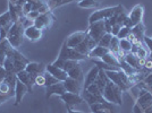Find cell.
I'll return each mask as SVG.
<instances>
[{
	"mask_svg": "<svg viewBox=\"0 0 152 113\" xmlns=\"http://www.w3.org/2000/svg\"><path fill=\"white\" fill-rule=\"evenodd\" d=\"M76 64H78V61H74V60H65V64H64V70L67 72L73 67H75Z\"/></svg>",
	"mask_w": 152,
	"mask_h": 113,
	"instance_id": "39",
	"label": "cell"
},
{
	"mask_svg": "<svg viewBox=\"0 0 152 113\" xmlns=\"http://www.w3.org/2000/svg\"><path fill=\"white\" fill-rule=\"evenodd\" d=\"M7 74H8V72L6 71V69H5V68H4V66L0 63V83L2 82L5 78H6Z\"/></svg>",
	"mask_w": 152,
	"mask_h": 113,
	"instance_id": "47",
	"label": "cell"
},
{
	"mask_svg": "<svg viewBox=\"0 0 152 113\" xmlns=\"http://www.w3.org/2000/svg\"><path fill=\"white\" fill-rule=\"evenodd\" d=\"M58 58H60V59H63V60H74V61H78V62H80V61H82V60L88 59L89 56H84V54H81V53L77 52L74 48H68L67 44L64 42Z\"/></svg>",
	"mask_w": 152,
	"mask_h": 113,
	"instance_id": "5",
	"label": "cell"
},
{
	"mask_svg": "<svg viewBox=\"0 0 152 113\" xmlns=\"http://www.w3.org/2000/svg\"><path fill=\"white\" fill-rule=\"evenodd\" d=\"M53 20H55L53 15L51 14V12H48V13L41 14L38 18L34 20V26H37L41 31H43L45 28L50 27L51 24L53 23Z\"/></svg>",
	"mask_w": 152,
	"mask_h": 113,
	"instance_id": "8",
	"label": "cell"
},
{
	"mask_svg": "<svg viewBox=\"0 0 152 113\" xmlns=\"http://www.w3.org/2000/svg\"><path fill=\"white\" fill-rule=\"evenodd\" d=\"M124 61L128 63L129 66H132L135 69L141 70L143 68V64H144L145 59H140L139 56H134L133 53H128V54H125Z\"/></svg>",
	"mask_w": 152,
	"mask_h": 113,
	"instance_id": "16",
	"label": "cell"
},
{
	"mask_svg": "<svg viewBox=\"0 0 152 113\" xmlns=\"http://www.w3.org/2000/svg\"><path fill=\"white\" fill-rule=\"evenodd\" d=\"M143 41H144L145 45L148 46L149 51H150V52H152V38H148V36H144V38H143Z\"/></svg>",
	"mask_w": 152,
	"mask_h": 113,
	"instance_id": "46",
	"label": "cell"
},
{
	"mask_svg": "<svg viewBox=\"0 0 152 113\" xmlns=\"http://www.w3.org/2000/svg\"><path fill=\"white\" fill-rule=\"evenodd\" d=\"M59 97L66 104V106L72 107V109H73V106H75L77 104H82L84 102V99L80 94H74V93H68V92H66L65 94L59 96Z\"/></svg>",
	"mask_w": 152,
	"mask_h": 113,
	"instance_id": "9",
	"label": "cell"
},
{
	"mask_svg": "<svg viewBox=\"0 0 152 113\" xmlns=\"http://www.w3.org/2000/svg\"><path fill=\"white\" fill-rule=\"evenodd\" d=\"M143 83H144V85L148 87V89L152 88V74H149V75L146 76L145 78H144V80H143Z\"/></svg>",
	"mask_w": 152,
	"mask_h": 113,
	"instance_id": "42",
	"label": "cell"
},
{
	"mask_svg": "<svg viewBox=\"0 0 152 113\" xmlns=\"http://www.w3.org/2000/svg\"><path fill=\"white\" fill-rule=\"evenodd\" d=\"M86 35H88L86 32H82V31L75 32V33L70 34L69 36H68V38L65 41V43L67 44L68 48H76L77 45H80L85 40Z\"/></svg>",
	"mask_w": 152,
	"mask_h": 113,
	"instance_id": "11",
	"label": "cell"
},
{
	"mask_svg": "<svg viewBox=\"0 0 152 113\" xmlns=\"http://www.w3.org/2000/svg\"><path fill=\"white\" fill-rule=\"evenodd\" d=\"M13 20H12V17H10V14L9 12L0 15V28H5V30H8L12 27L13 25Z\"/></svg>",
	"mask_w": 152,
	"mask_h": 113,
	"instance_id": "26",
	"label": "cell"
},
{
	"mask_svg": "<svg viewBox=\"0 0 152 113\" xmlns=\"http://www.w3.org/2000/svg\"><path fill=\"white\" fill-rule=\"evenodd\" d=\"M143 16H144V8H143V6L142 5H136L131 10V13L127 16L126 20L124 22V25L123 26H126V27L132 28L135 25L142 23Z\"/></svg>",
	"mask_w": 152,
	"mask_h": 113,
	"instance_id": "4",
	"label": "cell"
},
{
	"mask_svg": "<svg viewBox=\"0 0 152 113\" xmlns=\"http://www.w3.org/2000/svg\"><path fill=\"white\" fill-rule=\"evenodd\" d=\"M32 6V10H37L40 14H45L50 12V7L45 0H27Z\"/></svg>",
	"mask_w": 152,
	"mask_h": 113,
	"instance_id": "20",
	"label": "cell"
},
{
	"mask_svg": "<svg viewBox=\"0 0 152 113\" xmlns=\"http://www.w3.org/2000/svg\"><path fill=\"white\" fill-rule=\"evenodd\" d=\"M136 104L139 105L143 111L148 109L149 106H151L152 105V94L150 91H148L145 92L144 94L140 95L137 101H136Z\"/></svg>",
	"mask_w": 152,
	"mask_h": 113,
	"instance_id": "21",
	"label": "cell"
},
{
	"mask_svg": "<svg viewBox=\"0 0 152 113\" xmlns=\"http://www.w3.org/2000/svg\"><path fill=\"white\" fill-rule=\"evenodd\" d=\"M121 94H123V91L111 80L107 83L106 87L102 92V96L104 100L111 104H117V105H121V103H123Z\"/></svg>",
	"mask_w": 152,
	"mask_h": 113,
	"instance_id": "2",
	"label": "cell"
},
{
	"mask_svg": "<svg viewBox=\"0 0 152 113\" xmlns=\"http://www.w3.org/2000/svg\"><path fill=\"white\" fill-rule=\"evenodd\" d=\"M119 48L124 52H131L132 48H133V43L127 38H121L119 41Z\"/></svg>",
	"mask_w": 152,
	"mask_h": 113,
	"instance_id": "32",
	"label": "cell"
},
{
	"mask_svg": "<svg viewBox=\"0 0 152 113\" xmlns=\"http://www.w3.org/2000/svg\"><path fill=\"white\" fill-rule=\"evenodd\" d=\"M17 79L20 80L27 87L28 93L33 92V86L35 85V83H34V77L31 74H28L26 70H22L17 74Z\"/></svg>",
	"mask_w": 152,
	"mask_h": 113,
	"instance_id": "12",
	"label": "cell"
},
{
	"mask_svg": "<svg viewBox=\"0 0 152 113\" xmlns=\"http://www.w3.org/2000/svg\"></svg>",
	"mask_w": 152,
	"mask_h": 113,
	"instance_id": "59",
	"label": "cell"
},
{
	"mask_svg": "<svg viewBox=\"0 0 152 113\" xmlns=\"http://www.w3.org/2000/svg\"><path fill=\"white\" fill-rule=\"evenodd\" d=\"M111 38H113V34L110 33H106L102 38L99 41L98 45H101V46H104V48H108L109 49V45H110V42H111Z\"/></svg>",
	"mask_w": 152,
	"mask_h": 113,
	"instance_id": "33",
	"label": "cell"
},
{
	"mask_svg": "<svg viewBox=\"0 0 152 113\" xmlns=\"http://www.w3.org/2000/svg\"><path fill=\"white\" fill-rule=\"evenodd\" d=\"M24 36L27 38L30 41H39L41 36H42V31L38 28L37 26L32 25V26H28V27H26L25 31H24Z\"/></svg>",
	"mask_w": 152,
	"mask_h": 113,
	"instance_id": "17",
	"label": "cell"
},
{
	"mask_svg": "<svg viewBox=\"0 0 152 113\" xmlns=\"http://www.w3.org/2000/svg\"><path fill=\"white\" fill-rule=\"evenodd\" d=\"M55 67H58V68H60V69L64 70V64H65V60L63 59H60V58H57V60L55 61V62L52 63Z\"/></svg>",
	"mask_w": 152,
	"mask_h": 113,
	"instance_id": "45",
	"label": "cell"
},
{
	"mask_svg": "<svg viewBox=\"0 0 152 113\" xmlns=\"http://www.w3.org/2000/svg\"><path fill=\"white\" fill-rule=\"evenodd\" d=\"M75 1H77V2H81V1H83V0H75Z\"/></svg>",
	"mask_w": 152,
	"mask_h": 113,
	"instance_id": "55",
	"label": "cell"
},
{
	"mask_svg": "<svg viewBox=\"0 0 152 113\" xmlns=\"http://www.w3.org/2000/svg\"><path fill=\"white\" fill-rule=\"evenodd\" d=\"M40 15H41V14L39 13V12H37V10H32V12H30V13L27 14V15H26L25 17L27 19H30V20H32V22H34V20H35V19L38 18L39 16H40Z\"/></svg>",
	"mask_w": 152,
	"mask_h": 113,
	"instance_id": "40",
	"label": "cell"
},
{
	"mask_svg": "<svg viewBox=\"0 0 152 113\" xmlns=\"http://www.w3.org/2000/svg\"><path fill=\"white\" fill-rule=\"evenodd\" d=\"M88 35L90 38H92L96 43H99V41L102 38V36L107 33L106 28H104V20H99L96 23H93L89 26L88 28Z\"/></svg>",
	"mask_w": 152,
	"mask_h": 113,
	"instance_id": "6",
	"label": "cell"
},
{
	"mask_svg": "<svg viewBox=\"0 0 152 113\" xmlns=\"http://www.w3.org/2000/svg\"><path fill=\"white\" fill-rule=\"evenodd\" d=\"M142 69L146 70L148 72L152 70V60L150 59V58H149V59H145V61H144V64H143V68H142Z\"/></svg>",
	"mask_w": 152,
	"mask_h": 113,
	"instance_id": "41",
	"label": "cell"
},
{
	"mask_svg": "<svg viewBox=\"0 0 152 113\" xmlns=\"http://www.w3.org/2000/svg\"><path fill=\"white\" fill-rule=\"evenodd\" d=\"M121 25H119V24L113 25V28H111V34H113V36H117L119 31H121Z\"/></svg>",
	"mask_w": 152,
	"mask_h": 113,
	"instance_id": "44",
	"label": "cell"
},
{
	"mask_svg": "<svg viewBox=\"0 0 152 113\" xmlns=\"http://www.w3.org/2000/svg\"><path fill=\"white\" fill-rule=\"evenodd\" d=\"M0 100H2V101H5V100H4V99H2V97H1V95H0ZM5 102H6V101H5Z\"/></svg>",
	"mask_w": 152,
	"mask_h": 113,
	"instance_id": "56",
	"label": "cell"
},
{
	"mask_svg": "<svg viewBox=\"0 0 152 113\" xmlns=\"http://www.w3.org/2000/svg\"><path fill=\"white\" fill-rule=\"evenodd\" d=\"M74 49H75L77 52H80L81 54H84V56H89L90 53H91V49L89 48L88 43L85 42V40H84L80 45H77L76 48H74Z\"/></svg>",
	"mask_w": 152,
	"mask_h": 113,
	"instance_id": "31",
	"label": "cell"
},
{
	"mask_svg": "<svg viewBox=\"0 0 152 113\" xmlns=\"http://www.w3.org/2000/svg\"><path fill=\"white\" fill-rule=\"evenodd\" d=\"M116 9H117V6H115V7H107V8L99 9V10L94 12V13H93L92 15H91V16H90V18H89L90 25H91V24H93V23H96V22H99V20H104V19L110 18V17H111V16H113V15L115 14Z\"/></svg>",
	"mask_w": 152,
	"mask_h": 113,
	"instance_id": "7",
	"label": "cell"
},
{
	"mask_svg": "<svg viewBox=\"0 0 152 113\" xmlns=\"http://www.w3.org/2000/svg\"><path fill=\"white\" fill-rule=\"evenodd\" d=\"M143 112H144V111H143V110L135 103V105L133 106V113H143Z\"/></svg>",
	"mask_w": 152,
	"mask_h": 113,
	"instance_id": "48",
	"label": "cell"
},
{
	"mask_svg": "<svg viewBox=\"0 0 152 113\" xmlns=\"http://www.w3.org/2000/svg\"><path fill=\"white\" fill-rule=\"evenodd\" d=\"M45 71H48L49 74L53 76L56 79H58L59 82H64V80H66L67 79V72L65 71V70L60 69V68H58V67H55L53 64H47L45 66Z\"/></svg>",
	"mask_w": 152,
	"mask_h": 113,
	"instance_id": "15",
	"label": "cell"
},
{
	"mask_svg": "<svg viewBox=\"0 0 152 113\" xmlns=\"http://www.w3.org/2000/svg\"><path fill=\"white\" fill-rule=\"evenodd\" d=\"M63 84L65 88H66V92H68V93L80 94L83 89L82 82H80L77 79H74V78H70V77H67V79L64 80Z\"/></svg>",
	"mask_w": 152,
	"mask_h": 113,
	"instance_id": "10",
	"label": "cell"
},
{
	"mask_svg": "<svg viewBox=\"0 0 152 113\" xmlns=\"http://www.w3.org/2000/svg\"><path fill=\"white\" fill-rule=\"evenodd\" d=\"M2 103H5V101L0 100V105H1V104H2Z\"/></svg>",
	"mask_w": 152,
	"mask_h": 113,
	"instance_id": "53",
	"label": "cell"
},
{
	"mask_svg": "<svg viewBox=\"0 0 152 113\" xmlns=\"http://www.w3.org/2000/svg\"><path fill=\"white\" fill-rule=\"evenodd\" d=\"M85 91H88L89 93H91V94H94L96 95V96H102V92L99 89V87L95 85V84H92V85H90L89 87L86 88Z\"/></svg>",
	"mask_w": 152,
	"mask_h": 113,
	"instance_id": "37",
	"label": "cell"
},
{
	"mask_svg": "<svg viewBox=\"0 0 152 113\" xmlns=\"http://www.w3.org/2000/svg\"><path fill=\"white\" fill-rule=\"evenodd\" d=\"M47 88V92H45V97L49 99L53 95H57V96H61L66 93V88L64 86L63 82H59L57 84H53V85H50Z\"/></svg>",
	"mask_w": 152,
	"mask_h": 113,
	"instance_id": "13",
	"label": "cell"
},
{
	"mask_svg": "<svg viewBox=\"0 0 152 113\" xmlns=\"http://www.w3.org/2000/svg\"><path fill=\"white\" fill-rule=\"evenodd\" d=\"M94 1H96V2H99V1H101V0H94Z\"/></svg>",
	"mask_w": 152,
	"mask_h": 113,
	"instance_id": "57",
	"label": "cell"
},
{
	"mask_svg": "<svg viewBox=\"0 0 152 113\" xmlns=\"http://www.w3.org/2000/svg\"><path fill=\"white\" fill-rule=\"evenodd\" d=\"M113 111H114V110H101V111H98V112H95V113H114Z\"/></svg>",
	"mask_w": 152,
	"mask_h": 113,
	"instance_id": "50",
	"label": "cell"
},
{
	"mask_svg": "<svg viewBox=\"0 0 152 113\" xmlns=\"http://www.w3.org/2000/svg\"><path fill=\"white\" fill-rule=\"evenodd\" d=\"M99 72H100V68L96 67V66H94L92 69L90 70L89 72H88V75H86L85 80L83 83V89H86L90 85L94 84V82L96 80V78H98V76H99Z\"/></svg>",
	"mask_w": 152,
	"mask_h": 113,
	"instance_id": "19",
	"label": "cell"
},
{
	"mask_svg": "<svg viewBox=\"0 0 152 113\" xmlns=\"http://www.w3.org/2000/svg\"><path fill=\"white\" fill-rule=\"evenodd\" d=\"M83 99L84 101L88 102V104H94V103H102V102H106V100L103 99V96H96L94 94H91L88 91L83 89Z\"/></svg>",
	"mask_w": 152,
	"mask_h": 113,
	"instance_id": "24",
	"label": "cell"
},
{
	"mask_svg": "<svg viewBox=\"0 0 152 113\" xmlns=\"http://www.w3.org/2000/svg\"><path fill=\"white\" fill-rule=\"evenodd\" d=\"M25 70L28 72V74H31L33 77H35V76L40 75V74H43L45 71V66L43 63H39V62H28L27 63V66H26Z\"/></svg>",
	"mask_w": 152,
	"mask_h": 113,
	"instance_id": "18",
	"label": "cell"
},
{
	"mask_svg": "<svg viewBox=\"0 0 152 113\" xmlns=\"http://www.w3.org/2000/svg\"><path fill=\"white\" fill-rule=\"evenodd\" d=\"M150 59L152 60V52H150Z\"/></svg>",
	"mask_w": 152,
	"mask_h": 113,
	"instance_id": "54",
	"label": "cell"
},
{
	"mask_svg": "<svg viewBox=\"0 0 152 113\" xmlns=\"http://www.w3.org/2000/svg\"><path fill=\"white\" fill-rule=\"evenodd\" d=\"M67 75H68V77H70V78H74V79H77V80L82 82L83 71H82L81 66H80V64H76L75 67H73L72 69L67 71Z\"/></svg>",
	"mask_w": 152,
	"mask_h": 113,
	"instance_id": "28",
	"label": "cell"
},
{
	"mask_svg": "<svg viewBox=\"0 0 152 113\" xmlns=\"http://www.w3.org/2000/svg\"><path fill=\"white\" fill-rule=\"evenodd\" d=\"M34 83H35V85H38V86H45V75H43V74H40V75L35 76V77H34Z\"/></svg>",
	"mask_w": 152,
	"mask_h": 113,
	"instance_id": "38",
	"label": "cell"
},
{
	"mask_svg": "<svg viewBox=\"0 0 152 113\" xmlns=\"http://www.w3.org/2000/svg\"><path fill=\"white\" fill-rule=\"evenodd\" d=\"M6 58L12 60V62L14 64V72L15 74H18L19 71L25 70L27 63L30 62V60L26 56H23L18 51V49H15V48H12L9 50Z\"/></svg>",
	"mask_w": 152,
	"mask_h": 113,
	"instance_id": "3",
	"label": "cell"
},
{
	"mask_svg": "<svg viewBox=\"0 0 152 113\" xmlns=\"http://www.w3.org/2000/svg\"><path fill=\"white\" fill-rule=\"evenodd\" d=\"M143 113H152V105H151V106H149L148 109H145Z\"/></svg>",
	"mask_w": 152,
	"mask_h": 113,
	"instance_id": "51",
	"label": "cell"
},
{
	"mask_svg": "<svg viewBox=\"0 0 152 113\" xmlns=\"http://www.w3.org/2000/svg\"><path fill=\"white\" fill-rule=\"evenodd\" d=\"M24 31H25V27L23 25L22 18H19L18 22L14 23L13 25H12V27L9 28L8 34H7V40L9 41V43L12 44L13 48L18 49L19 46L23 44Z\"/></svg>",
	"mask_w": 152,
	"mask_h": 113,
	"instance_id": "1",
	"label": "cell"
},
{
	"mask_svg": "<svg viewBox=\"0 0 152 113\" xmlns=\"http://www.w3.org/2000/svg\"><path fill=\"white\" fill-rule=\"evenodd\" d=\"M149 91H150V92H151V94H152V88H150V89H149Z\"/></svg>",
	"mask_w": 152,
	"mask_h": 113,
	"instance_id": "58",
	"label": "cell"
},
{
	"mask_svg": "<svg viewBox=\"0 0 152 113\" xmlns=\"http://www.w3.org/2000/svg\"><path fill=\"white\" fill-rule=\"evenodd\" d=\"M61 2H63V0H49V7L50 8H57V7H59V6H63L61 5Z\"/></svg>",
	"mask_w": 152,
	"mask_h": 113,
	"instance_id": "43",
	"label": "cell"
},
{
	"mask_svg": "<svg viewBox=\"0 0 152 113\" xmlns=\"http://www.w3.org/2000/svg\"><path fill=\"white\" fill-rule=\"evenodd\" d=\"M119 68L121 70H123L126 75H128L129 77H132V76H137L141 72V70H137L133 68L132 66H129L127 62H125L124 60H121V66H119Z\"/></svg>",
	"mask_w": 152,
	"mask_h": 113,
	"instance_id": "27",
	"label": "cell"
},
{
	"mask_svg": "<svg viewBox=\"0 0 152 113\" xmlns=\"http://www.w3.org/2000/svg\"><path fill=\"white\" fill-rule=\"evenodd\" d=\"M131 31H132V34H133V36L139 42H141V40H143V38L145 36V26L143 23H140L137 25H135L134 27L131 28Z\"/></svg>",
	"mask_w": 152,
	"mask_h": 113,
	"instance_id": "25",
	"label": "cell"
},
{
	"mask_svg": "<svg viewBox=\"0 0 152 113\" xmlns=\"http://www.w3.org/2000/svg\"><path fill=\"white\" fill-rule=\"evenodd\" d=\"M12 48H13L12 44L9 43V41L7 38L0 41V63L1 64L4 63V61H5V59H6L7 56V53L9 52V50Z\"/></svg>",
	"mask_w": 152,
	"mask_h": 113,
	"instance_id": "23",
	"label": "cell"
},
{
	"mask_svg": "<svg viewBox=\"0 0 152 113\" xmlns=\"http://www.w3.org/2000/svg\"><path fill=\"white\" fill-rule=\"evenodd\" d=\"M131 28L129 27H126V26H121V31L118 33V35H117V38L121 40V38H127L129 36V34H131Z\"/></svg>",
	"mask_w": 152,
	"mask_h": 113,
	"instance_id": "36",
	"label": "cell"
},
{
	"mask_svg": "<svg viewBox=\"0 0 152 113\" xmlns=\"http://www.w3.org/2000/svg\"><path fill=\"white\" fill-rule=\"evenodd\" d=\"M72 1H75V0H63V2H61V5H66V4H69Z\"/></svg>",
	"mask_w": 152,
	"mask_h": 113,
	"instance_id": "52",
	"label": "cell"
},
{
	"mask_svg": "<svg viewBox=\"0 0 152 113\" xmlns=\"http://www.w3.org/2000/svg\"><path fill=\"white\" fill-rule=\"evenodd\" d=\"M131 53L139 56L140 59H146V56H148V51L144 48H142L141 44H134L132 50H131Z\"/></svg>",
	"mask_w": 152,
	"mask_h": 113,
	"instance_id": "30",
	"label": "cell"
},
{
	"mask_svg": "<svg viewBox=\"0 0 152 113\" xmlns=\"http://www.w3.org/2000/svg\"><path fill=\"white\" fill-rule=\"evenodd\" d=\"M43 75H45V87H48V86H50V85H53V84L59 83V80L56 79V78L51 75V74H49L48 71H45Z\"/></svg>",
	"mask_w": 152,
	"mask_h": 113,
	"instance_id": "35",
	"label": "cell"
},
{
	"mask_svg": "<svg viewBox=\"0 0 152 113\" xmlns=\"http://www.w3.org/2000/svg\"><path fill=\"white\" fill-rule=\"evenodd\" d=\"M67 111H68V113H85V112H82V111L74 110V109H72V107H67Z\"/></svg>",
	"mask_w": 152,
	"mask_h": 113,
	"instance_id": "49",
	"label": "cell"
},
{
	"mask_svg": "<svg viewBox=\"0 0 152 113\" xmlns=\"http://www.w3.org/2000/svg\"><path fill=\"white\" fill-rule=\"evenodd\" d=\"M101 61H103L104 63H107L109 66H113V67H117V68H119V66H121V61H119V59L116 56V54H114L113 52H108L107 54H104V56L101 58Z\"/></svg>",
	"mask_w": 152,
	"mask_h": 113,
	"instance_id": "22",
	"label": "cell"
},
{
	"mask_svg": "<svg viewBox=\"0 0 152 113\" xmlns=\"http://www.w3.org/2000/svg\"><path fill=\"white\" fill-rule=\"evenodd\" d=\"M99 6V2H96L94 0H83L81 2H78V7L81 8H95Z\"/></svg>",
	"mask_w": 152,
	"mask_h": 113,
	"instance_id": "34",
	"label": "cell"
},
{
	"mask_svg": "<svg viewBox=\"0 0 152 113\" xmlns=\"http://www.w3.org/2000/svg\"><path fill=\"white\" fill-rule=\"evenodd\" d=\"M109 49L108 48H104V46H101V45H96L93 50L91 51V53H90V56L91 58H98V59H101L102 56H104V54H107L108 52H109Z\"/></svg>",
	"mask_w": 152,
	"mask_h": 113,
	"instance_id": "29",
	"label": "cell"
},
{
	"mask_svg": "<svg viewBox=\"0 0 152 113\" xmlns=\"http://www.w3.org/2000/svg\"><path fill=\"white\" fill-rule=\"evenodd\" d=\"M26 93H28L27 87L20 80L17 79L16 86H15V106H17L22 103V100L24 99Z\"/></svg>",
	"mask_w": 152,
	"mask_h": 113,
	"instance_id": "14",
	"label": "cell"
}]
</instances>
